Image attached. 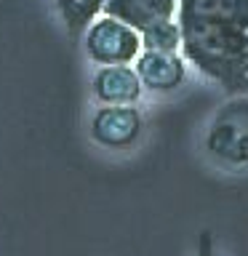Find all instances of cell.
Segmentation results:
<instances>
[{"mask_svg": "<svg viewBox=\"0 0 248 256\" xmlns=\"http://www.w3.org/2000/svg\"><path fill=\"white\" fill-rule=\"evenodd\" d=\"M182 56L224 91H248V0H179Z\"/></svg>", "mask_w": 248, "mask_h": 256, "instance_id": "1", "label": "cell"}, {"mask_svg": "<svg viewBox=\"0 0 248 256\" xmlns=\"http://www.w3.org/2000/svg\"><path fill=\"white\" fill-rule=\"evenodd\" d=\"M83 46L88 59L112 67V64H134L142 54V38L139 32L128 24L112 19V16H96L83 30Z\"/></svg>", "mask_w": 248, "mask_h": 256, "instance_id": "2", "label": "cell"}, {"mask_svg": "<svg viewBox=\"0 0 248 256\" xmlns=\"http://www.w3.org/2000/svg\"><path fill=\"white\" fill-rule=\"evenodd\" d=\"M206 150L224 163H248V104H232V110L214 120Z\"/></svg>", "mask_w": 248, "mask_h": 256, "instance_id": "3", "label": "cell"}, {"mask_svg": "<svg viewBox=\"0 0 248 256\" xmlns=\"http://www.w3.org/2000/svg\"><path fill=\"white\" fill-rule=\"evenodd\" d=\"M142 126V112L134 104H128V107H99L91 118V136L102 147L120 150L139 139Z\"/></svg>", "mask_w": 248, "mask_h": 256, "instance_id": "4", "label": "cell"}, {"mask_svg": "<svg viewBox=\"0 0 248 256\" xmlns=\"http://www.w3.org/2000/svg\"><path fill=\"white\" fill-rule=\"evenodd\" d=\"M144 91H174L187 78V62L182 54L142 51L131 64Z\"/></svg>", "mask_w": 248, "mask_h": 256, "instance_id": "5", "label": "cell"}, {"mask_svg": "<svg viewBox=\"0 0 248 256\" xmlns=\"http://www.w3.org/2000/svg\"><path fill=\"white\" fill-rule=\"evenodd\" d=\"M94 96L96 102L107 107H128L142 99L144 88L139 83V75L131 64H112V67H99L94 75Z\"/></svg>", "mask_w": 248, "mask_h": 256, "instance_id": "6", "label": "cell"}, {"mask_svg": "<svg viewBox=\"0 0 248 256\" xmlns=\"http://www.w3.org/2000/svg\"><path fill=\"white\" fill-rule=\"evenodd\" d=\"M176 8H179V0H107L102 14L142 32L150 24L174 19Z\"/></svg>", "mask_w": 248, "mask_h": 256, "instance_id": "7", "label": "cell"}, {"mask_svg": "<svg viewBox=\"0 0 248 256\" xmlns=\"http://www.w3.org/2000/svg\"><path fill=\"white\" fill-rule=\"evenodd\" d=\"M142 51H158V54H182V30L176 19L150 24L139 32Z\"/></svg>", "mask_w": 248, "mask_h": 256, "instance_id": "8", "label": "cell"}, {"mask_svg": "<svg viewBox=\"0 0 248 256\" xmlns=\"http://www.w3.org/2000/svg\"><path fill=\"white\" fill-rule=\"evenodd\" d=\"M104 3H107V0H54L62 22L67 24V30L72 35L83 32L96 16H102Z\"/></svg>", "mask_w": 248, "mask_h": 256, "instance_id": "9", "label": "cell"}, {"mask_svg": "<svg viewBox=\"0 0 248 256\" xmlns=\"http://www.w3.org/2000/svg\"><path fill=\"white\" fill-rule=\"evenodd\" d=\"M198 256H216L211 230H203V232H200V238H198Z\"/></svg>", "mask_w": 248, "mask_h": 256, "instance_id": "10", "label": "cell"}]
</instances>
